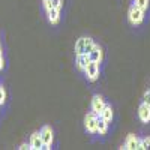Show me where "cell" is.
Returning <instances> with one entry per match:
<instances>
[{
  "mask_svg": "<svg viewBox=\"0 0 150 150\" xmlns=\"http://www.w3.org/2000/svg\"><path fill=\"white\" fill-rule=\"evenodd\" d=\"M5 66V60H3V51H2V48H0V71L3 69Z\"/></svg>",
  "mask_w": 150,
  "mask_h": 150,
  "instance_id": "20",
  "label": "cell"
},
{
  "mask_svg": "<svg viewBox=\"0 0 150 150\" xmlns=\"http://www.w3.org/2000/svg\"><path fill=\"white\" fill-rule=\"evenodd\" d=\"M102 57H104L102 48L99 47V45H95L93 50L89 53V59H90V62H96V63H101V62H102Z\"/></svg>",
  "mask_w": 150,
  "mask_h": 150,
  "instance_id": "11",
  "label": "cell"
},
{
  "mask_svg": "<svg viewBox=\"0 0 150 150\" xmlns=\"http://www.w3.org/2000/svg\"><path fill=\"white\" fill-rule=\"evenodd\" d=\"M138 117L143 123H149L150 122V107L147 104H141L138 107Z\"/></svg>",
  "mask_w": 150,
  "mask_h": 150,
  "instance_id": "10",
  "label": "cell"
},
{
  "mask_svg": "<svg viewBox=\"0 0 150 150\" xmlns=\"http://www.w3.org/2000/svg\"><path fill=\"white\" fill-rule=\"evenodd\" d=\"M51 6L53 8H56V9H62V5H63V2H62V0H51Z\"/></svg>",
  "mask_w": 150,
  "mask_h": 150,
  "instance_id": "18",
  "label": "cell"
},
{
  "mask_svg": "<svg viewBox=\"0 0 150 150\" xmlns=\"http://www.w3.org/2000/svg\"><path fill=\"white\" fill-rule=\"evenodd\" d=\"M104 107H105V102H104L102 96L95 95L93 99H92V111L95 112V114H101V111L104 110Z\"/></svg>",
  "mask_w": 150,
  "mask_h": 150,
  "instance_id": "8",
  "label": "cell"
},
{
  "mask_svg": "<svg viewBox=\"0 0 150 150\" xmlns=\"http://www.w3.org/2000/svg\"><path fill=\"white\" fill-rule=\"evenodd\" d=\"M44 149V143L41 140L39 132H33L30 137V150H42Z\"/></svg>",
  "mask_w": 150,
  "mask_h": 150,
  "instance_id": "9",
  "label": "cell"
},
{
  "mask_svg": "<svg viewBox=\"0 0 150 150\" xmlns=\"http://www.w3.org/2000/svg\"><path fill=\"white\" fill-rule=\"evenodd\" d=\"M134 5H137L138 8H141L143 11H146L149 8V0H134Z\"/></svg>",
  "mask_w": 150,
  "mask_h": 150,
  "instance_id": "16",
  "label": "cell"
},
{
  "mask_svg": "<svg viewBox=\"0 0 150 150\" xmlns=\"http://www.w3.org/2000/svg\"><path fill=\"white\" fill-rule=\"evenodd\" d=\"M99 65L101 63H96V62H89L84 69V74L89 81L95 83L98 78H99V72H101V68H99Z\"/></svg>",
  "mask_w": 150,
  "mask_h": 150,
  "instance_id": "4",
  "label": "cell"
},
{
  "mask_svg": "<svg viewBox=\"0 0 150 150\" xmlns=\"http://www.w3.org/2000/svg\"><path fill=\"white\" fill-rule=\"evenodd\" d=\"M0 107H2V105H0Z\"/></svg>",
  "mask_w": 150,
  "mask_h": 150,
  "instance_id": "23",
  "label": "cell"
},
{
  "mask_svg": "<svg viewBox=\"0 0 150 150\" xmlns=\"http://www.w3.org/2000/svg\"><path fill=\"white\" fill-rule=\"evenodd\" d=\"M150 150V137H146V138L140 140V150Z\"/></svg>",
  "mask_w": 150,
  "mask_h": 150,
  "instance_id": "15",
  "label": "cell"
},
{
  "mask_svg": "<svg viewBox=\"0 0 150 150\" xmlns=\"http://www.w3.org/2000/svg\"><path fill=\"white\" fill-rule=\"evenodd\" d=\"M42 2H44V3H50V2H51V0H42Z\"/></svg>",
  "mask_w": 150,
  "mask_h": 150,
  "instance_id": "22",
  "label": "cell"
},
{
  "mask_svg": "<svg viewBox=\"0 0 150 150\" xmlns=\"http://www.w3.org/2000/svg\"><path fill=\"white\" fill-rule=\"evenodd\" d=\"M39 135H41V140L44 143V149L45 150L51 149V144H53V140H54V134H53L51 126H48V125L42 126V129L39 131Z\"/></svg>",
  "mask_w": 150,
  "mask_h": 150,
  "instance_id": "3",
  "label": "cell"
},
{
  "mask_svg": "<svg viewBox=\"0 0 150 150\" xmlns=\"http://www.w3.org/2000/svg\"><path fill=\"white\" fill-rule=\"evenodd\" d=\"M96 119H98V114H95V112H89V114H86L84 117V126L87 129V132H90V134H95L98 132L96 129Z\"/></svg>",
  "mask_w": 150,
  "mask_h": 150,
  "instance_id": "6",
  "label": "cell"
},
{
  "mask_svg": "<svg viewBox=\"0 0 150 150\" xmlns=\"http://www.w3.org/2000/svg\"><path fill=\"white\" fill-rule=\"evenodd\" d=\"M128 20L132 26H138L144 20V11L141 8H138L137 5H132L129 8V12H128Z\"/></svg>",
  "mask_w": 150,
  "mask_h": 150,
  "instance_id": "2",
  "label": "cell"
},
{
  "mask_svg": "<svg viewBox=\"0 0 150 150\" xmlns=\"http://www.w3.org/2000/svg\"><path fill=\"white\" fill-rule=\"evenodd\" d=\"M44 8H45V12H47L48 21L51 24H59V21H60V9L53 8L51 3H44Z\"/></svg>",
  "mask_w": 150,
  "mask_h": 150,
  "instance_id": "5",
  "label": "cell"
},
{
  "mask_svg": "<svg viewBox=\"0 0 150 150\" xmlns=\"http://www.w3.org/2000/svg\"><path fill=\"white\" fill-rule=\"evenodd\" d=\"M120 149H125V150H140V138H137V135L134 134H129L126 137V141H125L123 147Z\"/></svg>",
  "mask_w": 150,
  "mask_h": 150,
  "instance_id": "7",
  "label": "cell"
},
{
  "mask_svg": "<svg viewBox=\"0 0 150 150\" xmlns=\"http://www.w3.org/2000/svg\"><path fill=\"white\" fill-rule=\"evenodd\" d=\"M96 129H98L99 135H105L108 131V122L101 114H98V119H96Z\"/></svg>",
  "mask_w": 150,
  "mask_h": 150,
  "instance_id": "12",
  "label": "cell"
},
{
  "mask_svg": "<svg viewBox=\"0 0 150 150\" xmlns=\"http://www.w3.org/2000/svg\"><path fill=\"white\" fill-rule=\"evenodd\" d=\"M18 149H20V150H26V149H30V144H21Z\"/></svg>",
  "mask_w": 150,
  "mask_h": 150,
  "instance_id": "21",
  "label": "cell"
},
{
  "mask_svg": "<svg viewBox=\"0 0 150 150\" xmlns=\"http://www.w3.org/2000/svg\"><path fill=\"white\" fill-rule=\"evenodd\" d=\"M89 62H90L89 54H77V68L80 71H84Z\"/></svg>",
  "mask_w": 150,
  "mask_h": 150,
  "instance_id": "13",
  "label": "cell"
},
{
  "mask_svg": "<svg viewBox=\"0 0 150 150\" xmlns=\"http://www.w3.org/2000/svg\"><path fill=\"white\" fill-rule=\"evenodd\" d=\"M144 104H147V105L150 107V90H147V92L144 93Z\"/></svg>",
  "mask_w": 150,
  "mask_h": 150,
  "instance_id": "19",
  "label": "cell"
},
{
  "mask_svg": "<svg viewBox=\"0 0 150 150\" xmlns=\"http://www.w3.org/2000/svg\"><path fill=\"white\" fill-rule=\"evenodd\" d=\"M101 116L108 122V123H111V120H112V116H114V112H112V108H111V105H107L105 104V107H104V110L101 111Z\"/></svg>",
  "mask_w": 150,
  "mask_h": 150,
  "instance_id": "14",
  "label": "cell"
},
{
  "mask_svg": "<svg viewBox=\"0 0 150 150\" xmlns=\"http://www.w3.org/2000/svg\"><path fill=\"white\" fill-rule=\"evenodd\" d=\"M6 101V90L3 86H0V105H3Z\"/></svg>",
  "mask_w": 150,
  "mask_h": 150,
  "instance_id": "17",
  "label": "cell"
},
{
  "mask_svg": "<svg viewBox=\"0 0 150 150\" xmlns=\"http://www.w3.org/2000/svg\"><path fill=\"white\" fill-rule=\"evenodd\" d=\"M95 45L96 44L93 42L92 38L83 36V38H80V39H77V42H75V53L77 54H89Z\"/></svg>",
  "mask_w": 150,
  "mask_h": 150,
  "instance_id": "1",
  "label": "cell"
}]
</instances>
